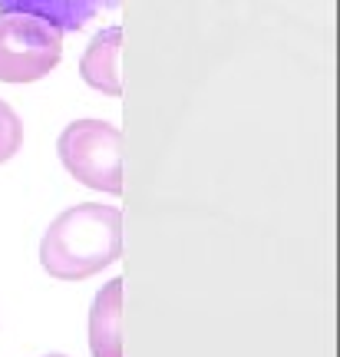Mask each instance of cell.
Masks as SVG:
<instances>
[{"mask_svg": "<svg viewBox=\"0 0 340 357\" xmlns=\"http://www.w3.org/2000/svg\"><path fill=\"white\" fill-rule=\"evenodd\" d=\"M123 278L106 281L89 307V351L93 357H123Z\"/></svg>", "mask_w": 340, "mask_h": 357, "instance_id": "5", "label": "cell"}, {"mask_svg": "<svg viewBox=\"0 0 340 357\" xmlns=\"http://www.w3.org/2000/svg\"><path fill=\"white\" fill-rule=\"evenodd\" d=\"M24 146V123L13 113V106L0 100V162H10Z\"/></svg>", "mask_w": 340, "mask_h": 357, "instance_id": "7", "label": "cell"}, {"mask_svg": "<svg viewBox=\"0 0 340 357\" xmlns=\"http://www.w3.org/2000/svg\"><path fill=\"white\" fill-rule=\"evenodd\" d=\"M119 50H123V26H106L89 40L86 53L79 60V77L86 86L106 96H123V79H119Z\"/></svg>", "mask_w": 340, "mask_h": 357, "instance_id": "6", "label": "cell"}, {"mask_svg": "<svg viewBox=\"0 0 340 357\" xmlns=\"http://www.w3.org/2000/svg\"><path fill=\"white\" fill-rule=\"evenodd\" d=\"M123 255V212L116 205L79 202L53 218L43 242L40 265L56 281H86Z\"/></svg>", "mask_w": 340, "mask_h": 357, "instance_id": "1", "label": "cell"}, {"mask_svg": "<svg viewBox=\"0 0 340 357\" xmlns=\"http://www.w3.org/2000/svg\"><path fill=\"white\" fill-rule=\"evenodd\" d=\"M60 162L86 189L123 195V132L106 119H76L56 139Z\"/></svg>", "mask_w": 340, "mask_h": 357, "instance_id": "2", "label": "cell"}, {"mask_svg": "<svg viewBox=\"0 0 340 357\" xmlns=\"http://www.w3.org/2000/svg\"><path fill=\"white\" fill-rule=\"evenodd\" d=\"M47 357H66V354H47Z\"/></svg>", "mask_w": 340, "mask_h": 357, "instance_id": "8", "label": "cell"}, {"mask_svg": "<svg viewBox=\"0 0 340 357\" xmlns=\"http://www.w3.org/2000/svg\"><path fill=\"white\" fill-rule=\"evenodd\" d=\"M63 60V33L30 13H0V83H37Z\"/></svg>", "mask_w": 340, "mask_h": 357, "instance_id": "3", "label": "cell"}, {"mask_svg": "<svg viewBox=\"0 0 340 357\" xmlns=\"http://www.w3.org/2000/svg\"><path fill=\"white\" fill-rule=\"evenodd\" d=\"M113 7H119V0H0V13H30L60 33H76Z\"/></svg>", "mask_w": 340, "mask_h": 357, "instance_id": "4", "label": "cell"}]
</instances>
